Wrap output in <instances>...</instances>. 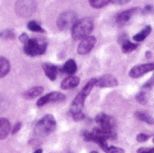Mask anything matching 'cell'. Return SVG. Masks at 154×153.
I'll return each instance as SVG.
<instances>
[{
	"mask_svg": "<svg viewBox=\"0 0 154 153\" xmlns=\"http://www.w3.org/2000/svg\"><path fill=\"white\" fill-rule=\"evenodd\" d=\"M96 81H97V79H95V78L89 80L88 83L82 89V91L76 95V97L73 99V101L70 106V112L72 114L82 112V109L85 106V101L86 97L89 95L92 89L94 88V86L96 85Z\"/></svg>",
	"mask_w": 154,
	"mask_h": 153,
	"instance_id": "obj_1",
	"label": "cell"
},
{
	"mask_svg": "<svg viewBox=\"0 0 154 153\" xmlns=\"http://www.w3.org/2000/svg\"><path fill=\"white\" fill-rule=\"evenodd\" d=\"M94 28V22L91 18L85 17L77 20L72 28V36L74 40H83L88 37Z\"/></svg>",
	"mask_w": 154,
	"mask_h": 153,
	"instance_id": "obj_2",
	"label": "cell"
},
{
	"mask_svg": "<svg viewBox=\"0 0 154 153\" xmlns=\"http://www.w3.org/2000/svg\"><path fill=\"white\" fill-rule=\"evenodd\" d=\"M56 127V121L55 118L51 115H46L42 119L38 121L35 126V132L38 136L45 137L50 135L51 133L54 131Z\"/></svg>",
	"mask_w": 154,
	"mask_h": 153,
	"instance_id": "obj_3",
	"label": "cell"
},
{
	"mask_svg": "<svg viewBox=\"0 0 154 153\" xmlns=\"http://www.w3.org/2000/svg\"><path fill=\"white\" fill-rule=\"evenodd\" d=\"M47 43L38 39H29L24 43V51L29 56L42 55L46 51Z\"/></svg>",
	"mask_w": 154,
	"mask_h": 153,
	"instance_id": "obj_4",
	"label": "cell"
},
{
	"mask_svg": "<svg viewBox=\"0 0 154 153\" xmlns=\"http://www.w3.org/2000/svg\"><path fill=\"white\" fill-rule=\"evenodd\" d=\"M77 21V16L72 11H66L61 14L58 17L57 26L61 30H66L72 29Z\"/></svg>",
	"mask_w": 154,
	"mask_h": 153,
	"instance_id": "obj_5",
	"label": "cell"
},
{
	"mask_svg": "<svg viewBox=\"0 0 154 153\" xmlns=\"http://www.w3.org/2000/svg\"><path fill=\"white\" fill-rule=\"evenodd\" d=\"M15 8L19 16L29 17L35 11L36 4L34 0H18Z\"/></svg>",
	"mask_w": 154,
	"mask_h": 153,
	"instance_id": "obj_6",
	"label": "cell"
},
{
	"mask_svg": "<svg viewBox=\"0 0 154 153\" xmlns=\"http://www.w3.org/2000/svg\"><path fill=\"white\" fill-rule=\"evenodd\" d=\"M64 99H65V95L63 93H59V92H52L38 99L37 102V106H42L50 102H62Z\"/></svg>",
	"mask_w": 154,
	"mask_h": 153,
	"instance_id": "obj_7",
	"label": "cell"
},
{
	"mask_svg": "<svg viewBox=\"0 0 154 153\" xmlns=\"http://www.w3.org/2000/svg\"><path fill=\"white\" fill-rule=\"evenodd\" d=\"M154 70V63H145L133 67L129 72V76L132 78H139L147 72Z\"/></svg>",
	"mask_w": 154,
	"mask_h": 153,
	"instance_id": "obj_8",
	"label": "cell"
},
{
	"mask_svg": "<svg viewBox=\"0 0 154 153\" xmlns=\"http://www.w3.org/2000/svg\"><path fill=\"white\" fill-rule=\"evenodd\" d=\"M95 42H96V40L93 36H88V37L85 38V39L82 40L81 43L78 46V49H77L78 53L81 55L89 53L92 50V49L94 48V46L95 45Z\"/></svg>",
	"mask_w": 154,
	"mask_h": 153,
	"instance_id": "obj_9",
	"label": "cell"
},
{
	"mask_svg": "<svg viewBox=\"0 0 154 153\" xmlns=\"http://www.w3.org/2000/svg\"><path fill=\"white\" fill-rule=\"evenodd\" d=\"M119 84L118 80L116 79L113 75L105 74L96 81V85L101 88H108V87H115Z\"/></svg>",
	"mask_w": 154,
	"mask_h": 153,
	"instance_id": "obj_10",
	"label": "cell"
},
{
	"mask_svg": "<svg viewBox=\"0 0 154 153\" xmlns=\"http://www.w3.org/2000/svg\"><path fill=\"white\" fill-rule=\"evenodd\" d=\"M95 122L101 127H108V128H114L115 124H116L112 117H109L104 113L98 114L97 116L95 117Z\"/></svg>",
	"mask_w": 154,
	"mask_h": 153,
	"instance_id": "obj_11",
	"label": "cell"
},
{
	"mask_svg": "<svg viewBox=\"0 0 154 153\" xmlns=\"http://www.w3.org/2000/svg\"><path fill=\"white\" fill-rule=\"evenodd\" d=\"M137 11H139L138 8H132V9H128V10L119 13L117 16V20H116L117 24H119L120 26L125 25L126 23H128L130 20V18L137 13Z\"/></svg>",
	"mask_w": 154,
	"mask_h": 153,
	"instance_id": "obj_12",
	"label": "cell"
},
{
	"mask_svg": "<svg viewBox=\"0 0 154 153\" xmlns=\"http://www.w3.org/2000/svg\"><path fill=\"white\" fill-rule=\"evenodd\" d=\"M42 68H43L45 74L47 75V77L51 79V81H54L57 78L59 72H61V69L59 67L51 63H44L42 65Z\"/></svg>",
	"mask_w": 154,
	"mask_h": 153,
	"instance_id": "obj_13",
	"label": "cell"
},
{
	"mask_svg": "<svg viewBox=\"0 0 154 153\" xmlns=\"http://www.w3.org/2000/svg\"><path fill=\"white\" fill-rule=\"evenodd\" d=\"M79 78L77 77V76H74V75H71L69 77L65 78L63 82H62V84H61V87L63 89H72V88H74L76 87L77 85L79 84Z\"/></svg>",
	"mask_w": 154,
	"mask_h": 153,
	"instance_id": "obj_14",
	"label": "cell"
},
{
	"mask_svg": "<svg viewBox=\"0 0 154 153\" xmlns=\"http://www.w3.org/2000/svg\"><path fill=\"white\" fill-rule=\"evenodd\" d=\"M43 92V88L42 86H35L32 87L30 89H29L28 91H26L23 93V97L26 99H33L37 96H38L40 94H42Z\"/></svg>",
	"mask_w": 154,
	"mask_h": 153,
	"instance_id": "obj_15",
	"label": "cell"
},
{
	"mask_svg": "<svg viewBox=\"0 0 154 153\" xmlns=\"http://www.w3.org/2000/svg\"><path fill=\"white\" fill-rule=\"evenodd\" d=\"M10 131V123L7 118H0V139H4Z\"/></svg>",
	"mask_w": 154,
	"mask_h": 153,
	"instance_id": "obj_16",
	"label": "cell"
},
{
	"mask_svg": "<svg viewBox=\"0 0 154 153\" xmlns=\"http://www.w3.org/2000/svg\"><path fill=\"white\" fill-rule=\"evenodd\" d=\"M76 70H77V65H76V63L73 60H68L64 63V65H63V67L62 69V71L63 72H65V73H67L69 75H73L74 72H76Z\"/></svg>",
	"mask_w": 154,
	"mask_h": 153,
	"instance_id": "obj_17",
	"label": "cell"
},
{
	"mask_svg": "<svg viewBox=\"0 0 154 153\" xmlns=\"http://www.w3.org/2000/svg\"><path fill=\"white\" fill-rule=\"evenodd\" d=\"M10 70V63L9 62L4 58V57H0V78L6 76Z\"/></svg>",
	"mask_w": 154,
	"mask_h": 153,
	"instance_id": "obj_18",
	"label": "cell"
},
{
	"mask_svg": "<svg viewBox=\"0 0 154 153\" xmlns=\"http://www.w3.org/2000/svg\"><path fill=\"white\" fill-rule=\"evenodd\" d=\"M100 147L102 148V149L106 152V153H124V149L120 148H117V147H112V146H108L106 140H103L99 143Z\"/></svg>",
	"mask_w": 154,
	"mask_h": 153,
	"instance_id": "obj_19",
	"label": "cell"
},
{
	"mask_svg": "<svg viewBox=\"0 0 154 153\" xmlns=\"http://www.w3.org/2000/svg\"><path fill=\"white\" fill-rule=\"evenodd\" d=\"M150 31H151V28H150V26H148V27L144 28L140 32H139V33H137L136 35H135L133 37V40L135 41H137V42H140V41H144L146 38L149 36Z\"/></svg>",
	"mask_w": 154,
	"mask_h": 153,
	"instance_id": "obj_20",
	"label": "cell"
},
{
	"mask_svg": "<svg viewBox=\"0 0 154 153\" xmlns=\"http://www.w3.org/2000/svg\"><path fill=\"white\" fill-rule=\"evenodd\" d=\"M138 48V44L136 43H132L128 40H124L122 41V50L125 53H128L133 51L134 50H136Z\"/></svg>",
	"mask_w": 154,
	"mask_h": 153,
	"instance_id": "obj_21",
	"label": "cell"
},
{
	"mask_svg": "<svg viewBox=\"0 0 154 153\" xmlns=\"http://www.w3.org/2000/svg\"><path fill=\"white\" fill-rule=\"evenodd\" d=\"M135 117H136L139 120L146 122L147 124H153V119L149 116V115L143 113V112H137L135 114Z\"/></svg>",
	"mask_w": 154,
	"mask_h": 153,
	"instance_id": "obj_22",
	"label": "cell"
},
{
	"mask_svg": "<svg viewBox=\"0 0 154 153\" xmlns=\"http://www.w3.org/2000/svg\"><path fill=\"white\" fill-rule=\"evenodd\" d=\"M110 2V0H89L90 5L94 8H101L106 6Z\"/></svg>",
	"mask_w": 154,
	"mask_h": 153,
	"instance_id": "obj_23",
	"label": "cell"
},
{
	"mask_svg": "<svg viewBox=\"0 0 154 153\" xmlns=\"http://www.w3.org/2000/svg\"><path fill=\"white\" fill-rule=\"evenodd\" d=\"M28 28L29 30L34 31V32H44V29L40 26V24H38L36 21L32 20L28 23Z\"/></svg>",
	"mask_w": 154,
	"mask_h": 153,
	"instance_id": "obj_24",
	"label": "cell"
},
{
	"mask_svg": "<svg viewBox=\"0 0 154 153\" xmlns=\"http://www.w3.org/2000/svg\"><path fill=\"white\" fill-rule=\"evenodd\" d=\"M136 99L139 103L140 104H146L147 103V99H146V95L143 92L141 93H139L137 94V96H136Z\"/></svg>",
	"mask_w": 154,
	"mask_h": 153,
	"instance_id": "obj_25",
	"label": "cell"
},
{
	"mask_svg": "<svg viewBox=\"0 0 154 153\" xmlns=\"http://www.w3.org/2000/svg\"><path fill=\"white\" fill-rule=\"evenodd\" d=\"M72 119L73 120H75V121H80V120H83L85 118V115L83 114V112H79V113L72 114Z\"/></svg>",
	"mask_w": 154,
	"mask_h": 153,
	"instance_id": "obj_26",
	"label": "cell"
},
{
	"mask_svg": "<svg viewBox=\"0 0 154 153\" xmlns=\"http://www.w3.org/2000/svg\"><path fill=\"white\" fill-rule=\"evenodd\" d=\"M148 139H149V136L146 135V134H143V133H140L137 136V140L139 142H145L148 140Z\"/></svg>",
	"mask_w": 154,
	"mask_h": 153,
	"instance_id": "obj_27",
	"label": "cell"
},
{
	"mask_svg": "<svg viewBox=\"0 0 154 153\" xmlns=\"http://www.w3.org/2000/svg\"><path fill=\"white\" fill-rule=\"evenodd\" d=\"M0 35H1V37H3V38H6V39H9V38L12 39V38L14 37V34L11 30H7V31L1 33Z\"/></svg>",
	"mask_w": 154,
	"mask_h": 153,
	"instance_id": "obj_28",
	"label": "cell"
},
{
	"mask_svg": "<svg viewBox=\"0 0 154 153\" xmlns=\"http://www.w3.org/2000/svg\"><path fill=\"white\" fill-rule=\"evenodd\" d=\"M110 1L113 4H116V5H125L128 2H129L130 0H110Z\"/></svg>",
	"mask_w": 154,
	"mask_h": 153,
	"instance_id": "obj_29",
	"label": "cell"
},
{
	"mask_svg": "<svg viewBox=\"0 0 154 153\" xmlns=\"http://www.w3.org/2000/svg\"><path fill=\"white\" fill-rule=\"evenodd\" d=\"M153 84H154V73L152 74V76L149 78V80L145 84L144 87H146V88H149V87H151Z\"/></svg>",
	"mask_w": 154,
	"mask_h": 153,
	"instance_id": "obj_30",
	"label": "cell"
},
{
	"mask_svg": "<svg viewBox=\"0 0 154 153\" xmlns=\"http://www.w3.org/2000/svg\"><path fill=\"white\" fill-rule=\"evenodd\" d=\"M138 153H154V148H140L138 150Z\"/></svg>",
	"mask_w": 154,
	"mask_h": 153,
	"instance_id": "obj_31",
	"label": "cell"
},
{
	"mask_svg": "<svg viewBox=\"0 0 154 153\" xmlns=\"http://www.w3.org/2000/svg\"><path fill=\"white\" fill-rule=\"evenodd\" d=\"M19 40H20V41L24 44L29 40V37H28V35L26 33H23V34L20 35V37H19Z\"/></svg>",
	"mask_w": 154,
	"mask_h": 153,
	"instance_id": "obj_32",
	"label": "cell"
},
{
	"mask_svg": "<svg viewBox=\"0 0 154 153\" xmlns=\"http://www.w3.org/2000/svg\"><path fill=\"white\" fill-rule=\"evenodd\" d=\"M21 126H22V124H21L20 122H18V123L15 124V127H14V128H13V131H12V133H13V134L17 133V132L19 129L21 128Z\"/></svg>",
	"mask_w": 154,
	"mask_h": 153,
	"instance_id": "obj_33",
	"label": "cell"
},
{
	"mask_svg": "<svg viewBox=\"0 0 154 153\" xmlns=\"http://www.w3.org/2000/svg\"><path fill=\"white\" fill-rule=\"evenodd\" d=\"M34 153H42V149H37L36 151H34Z\"/></svg>",
	"mask_w": 154,
	"mask_h": 153,
	"instance_id": "obj_34",
	"label": "cell"
},
{
	"mask_svg": "<svg viewBox=\"0 0 154 153\" xmlns=\"http://www.w3.org/2000/svg\"><path fill=\"white\" fill-rule=\"evenodd\" d=\"M90 153H98V152L97 151H91Z\"/></svg>",
	"mask_w": 154,
	"mask_h": 153,
	"instance_id": "obj_35",
	"label": "cell"
},
{
	"mask_svg": "<svg viewBox=\"0 0 154 153\" xmlns=\"http://www.w3.org/2000/svg\"><path fill=\"white\" fill-rule=\"evenodd\" d=\"M153 142H154V138H153Z\"/></svg>",
	"mask_w": 154,
	"mask_h": 153,
	"instance_id": "obj_36",
	"label": "cell"
},
{
	"mask_svg": "<svg viewBox=\"0 0 154 153\" xmlns=\"http://www.w3.org/2000/svg\"><path fill=\"white\" fill-rule=\"evenodd\" d=\"M0 37H1V35H0Z\"/></svg>",
	"mask_w": 154,
	"mask_h": 153,
	"instance_id": "obj_37",
	"label": "cell"
}]
</instances>
